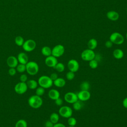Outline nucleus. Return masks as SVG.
<instances>
[{"mask_svg": "<svg viewBox=\"0 0 127 127\" xmlns=\"http://www.w3.org/2000/svg\"><path fill=\"white\" fill-rule=\"evenodd\" d=\"M29 105L33 109H38L41 107L43 104V99L41 96L37 95L31 96L28 100Z\"/></svg>", "mask_w": 127, "mask_h": 127, "instance_id": "f257e3e1", "label": "nucleus"}, {"mask_svg": "<svg viewBox=\"0 0 127 127\" xmlns=\"http://www.w3.org/2000/svg\"><path fill=\"white\" fill-rule=\"evenodd\" d=\"M55 103L56 105L58 106H62L63 104V100L60 97L55 100Z\"/></svg>", "mask_w": 127, "mask_h": 127, "instance_id": "c9c22d12", "label": "nucleus"}, {"mask_svg": "<svg viewBox=\"0 0 127 127\" xmlns=\"http://www.w3.org/2000/svg\"><path fill=\"white\" fill-rule=\"evenodd\" d=\"M50 77L51 78V79L53 80V81H54L55 80H56L58 77V75L57 73L54 72V73H52L50 76Z\"/></svg>", "mask_w": 127, "mask_h": 127, "instance_id": "58836bf2", "label": "nucleus"}, {"mask_svg": "<svg viewBox=\"0 0 127 127\" xmlns=\"http://www.w3.org/2000/svg\"><path fill=\"white\" fill-rule=\"evenodd\" d=\"M95 53L93 50L87 49L83 50L81 54V58L84 61L89 62L95 59Z\"/></svg>", "mask_w": 127, "mask_h": 127, "instance_id": "423d86ee", "label": "nucleus"}, {"mask_svg": "<svg viewBox=\"0 0 127 127\" xmlns=\"http://www.w3.org/2000/svg\"><path fill=\"white\" fill-rule=\"evenodd\" d=\"M39 69L38 64L34 61L28 62L26 64V71L30 75H35L37 74Z\"/></svg>", "mask_w": 127, "mask_h": 127, "instance_id": "7ed1b4c3", "label": "nucleus"}, {"mask_svg": "<svg viewBox=\"0 0 127 127\" xmlns=\"http://www.w3.org/2000/svg\"><path fill=\"white\" fill-rule=\"evenodd\" d=\"M41 53L43 56L47 57L52 55V49L48 46H44L41 49Z\"/></svg>", "mask_w": 127, "mask_h": 127, "instance_id": "4be33fe9", "label": "nucleus"}, {"mask_svg": "<svg viewBox=\"0 0 127 127\" xmlns=\"http://www.w3.org/2000/svg\"><path fill=\"white\" fill-rule=\"evenodd\" d=\"M38 83L40 86H41L45 89H48L53 86V81L49 76L42 75L38 78Z\"/></svg>", "mask_w": 127, "mask_h": 127, "instance_id": "f03ea898", "label": "nucleus"}, {"mask_svg": "<svg viewBox=\"0 0 127 127\" xmlns=\"http://www.w3.org/2000/svg\"><path fill=\"white\" fill-rule=\"evenodd\" d=\"M107 18L111 20V21H115L118 20V19L119 18V13L114 10H111V11H109L107 13Z\"/></svg>", "mask_w": 127, "mask_h": 127, "instance_id": "f3484780", "label": "nucleus"}, {"mask_svg": "<svg viewBox=\"0 0 127 127\" xmlns=\"http://www.w3.org/2000/svg\"><path fill=\"white\" fill-rule=\"evenodd\" d=\"M72 113V109L68 106H62L59 110V115L64 118L68 119L71 117Z\"/></svg>", "mask_w": 127, "mask_h": 127, "instance_id": "39448f33", "label": "nucleus"}, {"mask_svg": "<svg viewBox=\"0 0 127 127\" xmlns=\"http://www.w3.org/2000/svg\"><path fill=\"white\" fill-rule=\"evenodd\" d=\"M60 119L59 114L57 113H53L50 116V120L54 124H55L59 122Z\"/></svg>", "mask_w": 127, "mask_h": 127, "instance_id": "5701e85b", "label": "nucleus"}, {"mask_svg": "<svg viewBox=\"0 0 127 127\" xmlns=\"http://www.w3.org/2000/svg\"><path fill=\"white\" fill-rule=\"evenodd\" d=\"M54 68L59 72H62L65 69V65L62 63H58L56 66L54 67Z\"/></svg>", "mask_w": 127, "mask_h": 127, "instance_id": "393cba45", "label": "nucleus"}, {"mask_svg": "<svg viewBox=\"0 0 127 127\" xmlns=\"http://www.w3.org/2000/svg\"><path fill=\"white\" fill-rule=\"evenodd\" d=\"M20 80L22 82H26L28 80V77L26 74H22L20 76Z\"/></svg>", "mask_w": 127, "mask_h": 127, "instance_id": "72a5a7b5", "label": "nucleus"}, {"mask_svg": "<svg viewBox=\"0 0 127 127\" xmlns=\"http://www.w3.org/2000/svg\"><path fill=\"white\" fill-rule=\"evenodd\" d=\"M58 63V61L57 58L52 55L47 57L45 60V63L46 65L49 67L54 68Z\"/></svg>", "mask_w": 127, "mask_h": 127, "instance_id": "ddd939ff", "label": "nucleus"}, {"mask_svg": "<svg viewBox=\"0 0 127 127\" xmlns=\"http://www.w3.org/2000/svg\"><path fill=\"white\" fill-rule=\"evenodd\" d=\"M14 89L16 93L21 95L23 94L27 91L28 87L26 82H22L20 81L15 85Z\"/></svg>", "mask_w": 127, "mask_h": 127, "instance_id": "1a4fd4ad", "label": "nucleus"}, {"mask_svg": "<svg viewBox=\"0 0 127 127\" xmlns=\"http://www.w3.org/2000/svg\"><path fill=\"white\" fill-rule=\"evenodd\" d=\"M98 45V42L96 39L94 38L90 39L88 43H87V46L88 49L94 50L96 48Z\"/></svg>", "mask_w": 127, "mask_h": 127, "instance_id": "412c9836", "label": "nucleus"}, {"mask_svg": "<svg viewBox=\"0 0 127 127\" xmlns=\"http://www.w3.org/2000/svg\"><path fill=\"white\" fill-rule=\"evenodd\" d=\"M17 59L19 64H26L28 62V57L27 55L24 52L19 53L17 55Z\"/></svg>", "mask_w": 127, "mask_h": 127, "instance_id": "2eb2a0df", "label": "nucleus"}, {"mask_svg": "<svg viewBox=\"0 0 127 127\" xmlns=\"http://www.w3.org/2000/svg\"><path fill=\"white\" fill-rule=\"evenodd\" d=\"M26 84L27 85L28 88H29L30 89H35L37 88L38 85V81L34 79H30L27 81L26 82Z\"/></svg>", "mask_w": 127, "mask_h": 127, "instance_id": "aec40b11", "label": "nucleus"}, {"mask_svg": "<svg viewBox=\"0 0 127 127\" xmlns=\"http://www.w3.org/2000/svg\"><path fill=\"white\" fill-rule=\"evenodd\" d=\"M45 89L43 87H41V86H39L38 87H37V88L36 89V95L39 96H41L43 95L44 94L45 92Z\"/></svg>", "mask_w": 127, "mask_h": 127, "instance_id": "7c9ffc66", "label": "nucleus"}, {"mask_svg": "<svg viewBox=\"0 0 127 127\" xmlns=\"http://www.w3.org/2000/svg\"><path fill=\"white\" fill-rule=\"evenodd\" d=\"M90 87V83L86 81H83L80 85V90H89Z\"/></svg>", "mask_w": 127, "mask_h": 127, "instance_id": "bb28decb", "label": "nucleus"}, {"mask_svg": "<svg viewBox=\"0 0 127 127\" xmlns=\"http://www.w3.org/2000/svg\"><path fill=\"white\" fill-rule=\"evenodd\" d=\"M6 64L9 67L15 68L18 64V61L15 56H10L6 60Z\"/></svg>", "mask_w": 127, "mask_h": 127, "instance_id": "4468645a", "label": "nucleus"}, {"mask_svg": "<svg viewBox=\"0 0 127 127\" xmlns=\"http://www.w3.org/2000/svg\"><path fill=\"white\" fill-rule=\"evenodd\" d=\"M98 62L95 59L89 62V66L92 69H95L98 67Z\"/></svg>", "mask_w": 127, "mask_h": 127, "instance_id": "c756f323", "label": "nucleus"}, {"mask_svg": "<svg viewBox=\"0 0 127 127\" xmlns=\"http://www.w3.org/2000/svg\"><path fill=\"white\" fill-rule=\"evenodd\" d=\"M64 100L66 102L72 104L78 100V99L76 93L73 92H68L64 94Z\"/></svg>", "mask_w": 127, "mask_h": 127, "instance_id": "9d476101", "label": "nucleus"}, {"mask_svg": "<svg viewBox=\"0 0 127 127\" xmlns=\"http://www.w3.org/2000/svg\"><path fill=\"white\" fill-rule=\"evenodd\" d=\"M113 55L115 59L120 60L124 57V53L122 50L120 49H116L113 52Z\"/></svg>", "mask_w": 127, "mask_h": 127, "instance_id": "6ab92c4d", "label": "nucleus"}, {"mask_svg": "<svg viewBox=\"0 0 127 127\" xmlns=\"http://www.w3.org/2000/svg\"><path fill=\"white\" fill-rule=\"evenodd\" d=\"M67 124L69 125V126H74L75 127V126L77 124V121L75 118L72 117L71 116L68 118Z\"/></svg>", "mask_w": 127, "mask_h": 127, "instance_id": "2f4dec72", "label": "nucleus"}, {"mask_svg": "<svg viewBox=\"0 0 127 127\" xmlns=\"http://www.w3.org/2000/svg\"><path fill=\"white\" fill-rule=\"evenodd\" d=\"M48 96L49 98L53 100H55L60 97V92L55 89H50L48 92Z\"/></svg>", "mask_w": 127, "mask_h": 127, "instance_id": "dca6fc26", "label": "nucleus"}, {"mask_svg": "<svg viewBox=\"0 0 127 127\" xmlns=\"http://www.w3.org/2000/svg\"><path fill=\"white\" fill-rule=\"evenodd\" d=\"M14 41L16 45H17L18 46H22L24 42L23 38L21 36H17L16 37Z\"/></svg>", "mask_w": 127, "mask_h": 127, "instance_id": "cd10ccee", "label": "nucleus"}, {"mask_svg": "<svg viewBox=\"0 0 127 127\" xmlns=\"http://www.w3.org/2000/svg\"><path fill=\"white\" fill-rule=\"evenodd\" d=\"M122 104H123V107L124 108L127 109V97L124 99V100H123Z\"/></svg>", "mask_w": 127, "mask_h": 127, "instance_id": "a19ab883", "label": "nucleus"}, {"mask_svg": "<svg viewBox=\"0 0 127 127\" xmlns=\"http://www.w3.org/2000/svg\"><path fill=\"white\" fill-rule=\"evenodd\" d=\"M78 100L81 101H86L91 97V93L89 90H80L77 93Z\"/></svg>", "mask_w": 127, "mask_h": 127, "instance_id": "f8f14e48", "label": "nucleus"}, {"mask_svg": "<svg viewBox=\"0 0 127 127\" xmlns=\"http://www.w3.org/2000/svg\"><path fill=\"white\" fill-rule=\"evenodd\" d=\"M66 81L65 79L62 77H58L56 80L53 81V84L59 88H62L65 85Z\"/></svg>", "mask_w": 127, "mask_h": 127, "instance_id": "a211bd4d", "label": "nucleus"}, {"mask_svg": "<svg viewBox=\"0 0 127 127\" xmlns=\"http://www.w3.org/2000/svg\"><path fill=\"white\" fill-rule=\"evenodd\" d=\"M113 45V43L110 40L107 41L105 43V46L107 48H111V47H112Z\"/></svg>", "mask_w": 127, "mask_h": 127, "instance_id": "e433bc0d", "label": "nucleus"}, {"mask_svg": "<svg viewBox=\"0 0 127 127\" xmlns=\"http://www.w3.org/2000/svg\"><path fill=\"white\" fill-rule=\"evenodd\" d=\"M109 40L114 44L121 45L124 42L125 39L122 34L118 32H114L110 36Z\"/></svg>", "mask_w": 127, "mask_h": 127, "instance_id": "20e7f679", "label": "nucleus"}, {"mask_svg": "<svg viewBox=\"0 0 127 127\" xmlns=\"http://www.w3.org/2000/svg\"><path fill=\"white\" fill-rule=\"evenodd\" d=\"M68 127H75L74 126H69Z\"/></svg>", "mask_w": 127, "mask_h": 127, "instance_id": "37998d69", "label": "nucleus"}, {"mask_svg": "<svg viewBox=\"0 0 127 127\" xmlns=\"http://www.w3.org/2000/svg\"><path fill=\"white\" fill-rule=\"evenodd\" d=\"M126 39H127V33H126Z\"/></svg>", "mask_w": 127, "mask_h": 127, "instance_id": "79ce46f5", "label": "nucleus"}, {"mask_svg": "<svg viewBox=\"0 0 127 127\" xmlns=\"http://www.w3.org/2000/svg\"><path fill=\"white\" fill-rule=\"evenodd\" d=\"M54 124L49 120L47 121L45 123V127H53Z\"/></svg>", "mask_w": 127, "mask_h": 127, "instance_id": "4c0bfd02", "label": "nucleus"}, {"mask_svg": "<svg viewBox=\"0 0 127 127\" xmlns=\"http://www.w3.org/2000/svg\"></svg>", "mask_w": 127, "mask_h": 127, "instance_id": "c03bdc74", "label": "nucleus"}, {"mask_svg": "<svg viewBox=\"0 0 127 127\" xmlns=\"http://www.w3.org/2000/svg\"><path fill=\"white\" fill-rule=\"evenodd\" d=\"M53 127H66L64 124H63L62 123H57L54 125Z\"/></svg>", "mask_w": 127, "mask_h": 127, "instance_id": "ea45409f", "label": "nucleus"}, {"mask_svg": "<svg viewBox=\"0 0 127 127\" xmlns=\"http://www.w3.org/2000/svg\"><path fill=\"white\" fill-rule=\"evenodd\" d=\"M75 77V74L74 72L71 71H68L66 73V78L68 80H72V79H74Z\"/></svg>", "mask_w": 127, "mask_h": 127, "instance_id": "473e14b6", "label": "nucleus"}, {"mask_svg": "<svg viewBox=\"0 0 127 127\" xmlns=\"http://www.w3.org/2000/svg\"><path fill=\"white\" fill-rule=\"evenodd\" d=\"M16 73V69L15 68L13 67H10L8 69V74L10 76L14 75Z\"/></svg>", "mask_w": 127, "mask_h": 127, "instance_id": "f704fd0d", "label": "nucleus"}, {"mask_svg": "<svg viewBox=\"0 0 127 127\" xmlns=\"http://www.w3.org/2000/svg\"><path fill=\"white\" fill-rule=\"evenodd\" d=\"M27 123L25 120L20 119L16 122L15 127H27Z\"/></svg>", "mask_w": 127, "mask_h": 127, "instance_id": "a878e982", "label": "nucleus"}, {"mask_svg": "<svg viewBox=\"0 0 127 127\" xmlns=\"http://www.w3.org/2000/svg\"><path fill=\"white\" fill-rule=\"evenodd\" d=\"M65 52L64 46L61 44L56 45L52 49V55L56 58H59L62 56Z\"/></svg>", "mask_w": 127, "mask_h": 127, "instance_id": "0eeeda50", "label": "nucleus"}, {"mask_svg": "<svg viewBox=\"0 0 127 127\" xmlns=\"http://www.w3.org/2000/svg\"><path fill=\"white\" fill-rule=\"evenodd\" d=\"M15 68L18 72L23 73L26 71V64H19Z\"/></svg>", "mask_w": 127, "mask_h": 127, "instance_id": "c85d7f7f", "label": "nucleus"}, {"mask_svg": "<svg viewBox=\"0 0 127 127\" xmlns=\"http://www.w3.org/2000/svg\"><path fill=\"white\" fill-rule=\"evenodd\" d=\"M83 107V104L82 101L77 100L75 102L72 104L73 109L75 111H79Z\"/></svg>", "mask_w": 127, "mask_h": 127, "instance_id": "b1692460", "label": "nucleus"}, {"mask_svg": "<svg viewBox=\"0 0 127 127\" xmlns=\"http://www.w3.org/2000/svg\"><path fill=\"white\" fill-rule=\"evenodd\" d=\"M67 66L69 71L74 73L77 72L79 68V63L75 59H71L69 60L67 62Z\"/></svg>", "mask_w": 127, "mask_h": 127, "instance_id": "9b49d317", "label": "nucleus"}, {"mask_svg": "<svg viewBox=\"0 0 127 127\" xmlns=\"http://www.w3.org/2000/svg\"><path fill=\"white\" fill-rule=\"evenodd\" d=\"M22 47L25 51L30 52L36 48V43L34 40L28 39L24 41Z\"/></svg>", "mask_w": 127, "mask_h": 127, "instance_id": "6e6552de", "label": "nucleus"}]
</instances>
